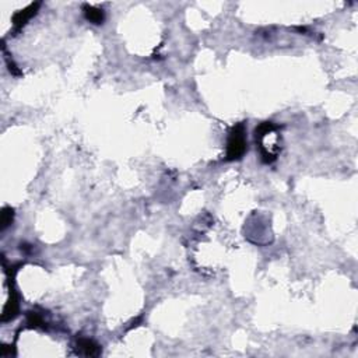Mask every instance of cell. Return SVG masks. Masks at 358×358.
Segmentation results:
<instances>
[{"instance_id": "52a82bcc", "label": "cell", "mask_w": 358, "mask_h": 358, "mask_svg": "<svg viewBox=\"0 0 358 358\" xmlns=\"http://www.w3.org/2000/svg\"><path fill=\"white\" fill-rule=\"evenodd\" d=\"M13 217H14V212L11 207H5L3 209V213H2V228L6 230V228L10 225L13 222Z\"/></svg>"}, {"instance_id": "8992f818", "label": "cell", "mask_w": 358, "mask_h": 358, "mask_svg": "<svg viewBox=\"0 0 358 358\" xmlns=\"http://www.w3.org/2000/svg\"><path fill=\"white\" fill-rule=\"evenodd\" d=\"M18 313V298L15 297L14 293H11V298L9 299V303L6 304L5 311H3V315H2V321L6 322V321H11L14 319Z\"/></svg>"}, {"instance_id": "ba28073f", "label": "cell", "mask_w": 358, "mask_h": 358, "mask_svg": "<svg viewBox=\"0 0 358 358\" xmlns=\"http://www.w3.org/2000/svg\"><path fill=\"white\" fill-rule=\"evenodd\" d=\"M27 323L30 325L31 328H44V326H45L44 319L41 318L40 315H38L36 312L28 313V316H27Z\"/></svg>"}, {"instance_id": "5b68a950", "label": "cell", "mask_w": 358, "mask_h": 358, "mask_svg": "<svg viewBox=\"0 0 358 358\" xmlns=\"http://www.w3.org/2000/svg\"><path fill=\"white\" fill-rule=\"evenodd\" d=\"M83 11H84V17L87 20L92 23V24H102L104 20H105V14L101 9H97V7H92V6L86 5L83 7Z\"/></svg>"}, {"instance_id": "7a4b0ae2", "label": "cell", "mask_w": 358, "mask_h": 358, "mask_svg": "<svg viewBox=\"0 0 358 358\" xmlns=\"http://www.w3.org/2000/svg\"><path fill=\"white\" fill-rule=\"evenodd\" d=\"M247 152V140H245V126L243 123H238L230 131L227 141V161H237L241 160Z\"/></svg>"}, {"instance_id": "3957f363", "label": "cell", "mask_w": 358, "mask_h": 358, "mask_svg": "<svg viewBox=\"0 0 358 358\" xmlns=\"http://www.w3.org/2000/svg\"><path fill=\"white\" fill-rule=\"evenodd\" d=\"M40 6L41 3H32V5L28 6L24 10L15 13L14 17H13V24H14L15 30H21L23 27L26 26L27 23H28V20H31V18L36 14Z\"/></svg>"}, {"instance_id": "277c9868", "label": "cell", "mask_w": 358, "mask_h": 358, "mask_svg": "<svg viewBox=\"0 0 358 358\" xmlns=\"http://www.w3.org/2000/svg\"><path fill=\"white\" fill-rule=\"evenodd\" d=\"M77 354L86 355V357H97L101 354V348L90 338H80L77 342Z\"/></svg>"}, {"instance_id": "6da1fadb", "label": "cell", "mask_w": 358, "mask_h": 358, "mask_svg": "<svg viewBox=\"0 0 358 358\" xmlns=\"http://www.w3.org/2000/svg\"><path fill=\"white\" fill-rule=\"evenodd\" d=\"M255 140L259 146V152L265 164H272L276 161L280 146H278L277 126L272 122H263L255 130Z\"/></svg>"}]
</instances>
